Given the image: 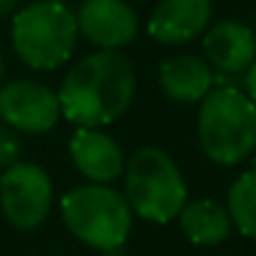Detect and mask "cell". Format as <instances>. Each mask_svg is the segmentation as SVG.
I'll list each match as a JSON object with an SVG mask.
<instances>
[{
  "label": "cell",
  "mask_w": 256,
  "mask_h": 256,
  "mask_svg": "<svg viewBox=\"0 0 256 256\" xmlns=\"http://www.w3.org/2000/svg\"><path fill=\"white\" fill-rule=\"evenodd\" d=\"M137 75L120 50H94L70 68L58 90L60 112L75 127L100 130L134 102Z\"/></svg>",
  "instance_id": "cell-1"
},
{
  "label": "cell",
  "mask_w": 256,
  "mask_h": 256,
  "mask_svg": "<svg viewBox=\"0 0 256 256\" xmlns=\"http://www.w3.org/2000/svg\"><path fill=\"white\" fill-rule=\"evenodd\" d=\"M196 137L214 164H242L256 150V104L236 87H214L199 102Z\"/></svg>",
  "instance_id": "cell-2"
},
{
  "label": "cell",
  "mask_w": 256,
  "mask_h": 256,
  "mask_svg": "<svg viewBox=\"0 0 256 256\" xmlns=\"http://www.w3.org/2000/svg\"><path fill=\"white\" fill-rule=\"evenodd\" d=\"M78 18L60 0H35L15 10L10 40L15 55L32 70L62 68L78 45Z\"/></svg>",
  "instance_id": "cell-3"
},
{
  "label": "cell",
  "mask_w": 256,
  "mask_h": 256,
  "mask_svg": "<svg viewBox=\"0 0 256 256\" xmlns=\"http://www.w3.org/2000/svg\"><path fill=\"white\" fill-rule=\"evenodd\" d=\"M60 214L68 232L100 252L124 246L134 214L122 192L110 184H80L60 199Z\"/></svg>",
  "instance_id": "cell-4"
},
{
  "label": "cell",
  "mask_w": 256,
  "mask_h": 256,
  "mask_svg": "<svg viewBox=\"0 0 256 256\" xmlns=\"http://www.w3.org/2000/svg\"><path fill=\"white\" fill-rule=\"evenodd\" d=\"M124 199L132 214L154 224L176 219L189 202L179 167L157 147H142L124 164Z\"/></svg>",
  "instance_id": "cell-5"
},
{
  "label": "cell",
  "mask_w": 256,
  "mask_h": 256,
  "mask_svg": "<svg viewBox=\"0 0 256 256\" xmlns=\"http://www.w3.org/2000/svg\"><path fill=\"white\" fill-rule=\"evenodd\" d=\"M2 216L22 232L38 229L52 209V182L32 162H15L0 174Z\"/></svg>",
  "instance_id": "cell-6"
},
{
  "label": "cell",
  "mask_w": 256,
  "mask_h": 256,
  "mask_svg": "<svg viewBox=\"0 0 256 256\" xmlns=\"http://www.w3.org/2000/svg\"><path fill=\"white\" fill-rule=\"evenodd\" d=\"M58 92L35 80H12L0 85V122L15 132L45 134L60 122Z\"/></svg>",
  "instance_id": "cell-7"
},
{
  "label": "cell",
  "mask_w": 256,
  "mask_h": 256,
  "mask_svg": "<svg viewBox=\"0 0 256 256\" xmlns=\"http://www.w3.org/2000/svg\"><path fill=\"white\" fill-rule=\"evenodd\" d=\"M75 18L78 32L100 50H122L140 32V18L124 0H85Z\"/></svg>",
  "instance_id": "cell-8"
},
{
  "label": "cell",
  "mask_w": 256,
  "mask_h": 256,
  "mask_svg": "<svg viewBox=\"0 0 256 256\" xmlns=\"http://www.w3.org/2000/svg\"><path fill=\"white\" fill-rule=\"evenodd\" d=\"M204 58L212 70L224 75L246 72L256 60L254 30L239 20H219L204 30Z\"/></svg>",
  "instance_id": "cell-9"
},
{
  "label": "cell",
  "mask_w": 256,
  "mask_h": 256,
  "mask_svg": "<svg viewBox=\"0 0 256 256\" xmlns=\"http://www.w3.org/2000/svg\"><path fill=\"white\" fill-rule=\"evenodd\" d=\"M70 160L75 170L85 176L90 184H110L124 172V154L122 147L104 132L75 127L70 142Z\"/></svg>",
  "instance_id": "cell-10"
},
{
  "label": "cell",
  "mask_w": 256,
  "mask_h": 256,
  "mask_svg": "<svg viewBox=\"0 0 256 256\" xmlns=\"http://www.w3.org/2000/svg\"><path fill=\"white\" fill-rule=\"evenodd\" d=\"M212 22V0H162L150 15L147 32L162 45H184Z\"/></svg>",
  "instance_id": "cell-11"
},
{
  "label": "cell",
  "mask_w": 256,
  "mask_h": 256,
  "mask_svg": "<svg viewBox=\"0 0 256 256\" xmlns=\"http://www.w3.org/2000/svg\"><path fill=\"white\" fill-rule=\"evenodd\" d=\"M160 85L172 102H202L214 90V70L196 55H174L160 65Z\"/></svg>",
  "instance_id": "cell-12"
},
{
  "label": "cell",
  "mask_w": 256,
  "mask_h": 256,
  "mask_svg": "<svg viewBox=\"0 0 256 256\" xmlns=\"http://www.w3.org/2000/svg\"><path fill=\"white\" fill-rule=\"evenodd\" d=\"M176 219H179L184 236L196 246H216V244L226 242V236L232 234V226H234L226 206L216 204L214 199L186 202Z\"/></svg>",
  "instance_id": "cell-13"
},
{
  "label": "cell",
  "mask_w": 256,
  "mask_h": 256,
  "mask_svg": "<svg viewBox=\"0 0 256 256\" xmlns=\"http://www.w3.org/2000/svg\"><path fill=\"white\" fill-rule=\"evenodd\" d=\"M226 212L232 224L249 239H256V170L244 172L226 194Z\"/></svg>",
  "instance_id": "cell-14"
},
{
  "label": "cell",
  "mask_w": 256,
  "mask_h": 256,
  "mask_svg": "<svg viewBox=\"0 0 256 256\" xmlns=\"http://www.w3.org/2000/svg\"><path fill=\"white\" fill-rule=\"evenodd\" d=\"M20 150L22 147H20L18 132L0 122V170H8L15 162H20Z\"/></svg>",
  "instance_id": "cell-15"
},
{
  "label": "cell",
  "mask_w": 256,
  "mask_h": 256,
  "mask_svg": "<svg viewBox=\"0 0 256 256\" xmlns=\"http://www.w3.org/2000/svg\"><path fill=\"white\" fill-rule=\"evenodd\" d=\"M244 85H246V94H249V100H252V102L256 104V60L252 62V68L246 70Z\"/></svg>",
  "instance_id": "cell-16"
},
{
  "label": "cell",
  "mask_w": 256,
  "mask_h": 256,
  "mask_svg": "<svg viewBox=\"0 0 256 256\" xmlns=\"http://www.w3.org/2000/svg\"><path fill=\"white\" fill-rule=\"evenodd\" d=\"M18 5H20V0H0V20L12 15L18 10Z\"/></svg>",
  "instance_id": "cell-17"
},
{
  "label": "cell",
  "mask_w": 256,
  "mask_h": 256,
  "mask_svg": "<svg viewBox=\"0 0 256 256\" xmlns=\"http://www.w3.org/2000/svg\"><path fill=\"white\" fill-rule=\"evenodd\" d=\"M2 75H5V60H2V52H0V82H2Z\"/></svg>",
  "instance_id": "cell-18"
},
{
  "label": "cell",
  "mask_w": 256,
  "mask_h": 256,
  "mask_svg": "<svg viewBox=\"0 0 256 256\" xmlns=\"http://www.w3.org/2000/svg\"><path fill=\"white\" fill-rule=\"evenodd\" d=\"M134 2H144V0H134Z\"/></svg>",
  "instance_id": "cell-19"
},
{
  "label": "cell",
  "mask_w": 256,
  "mask_h": 256,
  "mask_svg": "<svg viewBox=\"0 0 256 256\" xmlns=\"http://www.w3.org/2000/svg\"><path fill=\"white\" fill-rule=\"evenodd\" d=\"M60 2H65V0H60Z\"/></svg>",
  "instance_id": "cell-20"
}]
</instances>
